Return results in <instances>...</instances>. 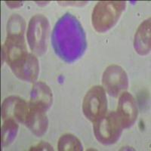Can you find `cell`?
Returning <instances> with one entry per match:
<instances>
[{"label":"cell","instance_id":"6da1fadb","mask_svg":"<svg viewBox=\"0 0 151 151\" xmlns=\"http://www.w3.org/2000/svg\"><path fill=\"white\" fill-rule=\"evenodd\" d=\"M52 44L62 60L72 62L79 58L86 48L85 32L77 19L66 14L57 23L52 34Z\"/></svg>","mask_w":151,"mask_h":151},{"label":"cell","instance_id":"5bb4252c","mask_svg":"<svg viewBox=\"0 0 151 151\" xmlns=\"http://www.w3.org/2000/svg\"><path fill=\"white\" fill-rule=\"evenodd\" d=\"M18 128V124L16 121L12 119L4 120L1 131V144L2 147H8L15 140Z\"/></svg>","mask_w":151,"mask_h":151},{"label":"cell","instance_id":"2e32d148","mask_svg":"<svg viewBox=\"0 0 151 151\" xmlns=\"http://www.w3.org/2000/svg\"><path fill=\"white\" fill-rule=\"evenodd\" d=\"M26 28L25 20L17 14H12L7 24L8 36H24Z\"/></svg>","mask_w":151,"mask_h":151},{"label":"cell","instance_id":"3957f363","mask_svg":"<svg viewBox=\"0 0 151 151\" xmlns=\"http://www.w3.org/2000/svg\"><path fill=\"white\" fill-rule=\"evenodd\" d=\"M93 123L95 138L104 145L115 144L122 133L123 127L116 112L106 113Z\"/></svg>","mask_w":151,"mask_h":151},{"label":"cell","instance_id":"277c9868","mask_svg":"<svg viewBox=\"0 0 151 151\" xmlns=\"http://www.w3.org/2000/svg\"><path fill=\"white\" fill-rule=\"evenodd\" d=\"M49 29L48 18L43 14H36L30 19L27 38L29 48L36 55H42L46 52Z\"/></svg>","mask_w":151,"mask_h":151},{"label":"cell","instance_id":"4fadbf2b","mask_svg":"<svg viewBox=\"0 0 151 151\" xmlns=\"http://www.w3.org/2000/svg\"><path fill=\"white\" fill-rule=\"evenodd\" d=\"M150 17L143 21L136 31L134 38V48L135 52L141 56L150 52Z\"/></svg>","mask_w":151,"mask_h":151},{"label":"cell","instance_id":"52a82bcc","mask_svg":"<svg viewBox=\"0 0 151 151\" xmlns=\"http://www.w3.org/2000/svg\"><path fill=\"white\" fill-rule=\"evenodd\" d=\"M9 67L16 77L29 83L36 82L40 73L39 60L32 53H27Z\"/></svg>","mask_w":151,"mask_h":151},{"label":"cell","instance_id":"30bf717a","mask_svg":"<svg viewBox=\"0 0 151 151\" xmlns=\"http://www.w3.org/2000/svg\"><path fill=\"white\" fill-rule=\"evenodd\" d=\"M2 62L5 60L9 66L28 53L24 36H7L2 46Z\"/></svg>","mask_w":151,"mask_h":151},{"label":"cell","instance_id":"ac0fdd59","mask_svg":"<svg viewBox=\"0 0 151 151\" xmlns=\"http://www.w3.org/2000/svg\"><path fill=\"white\" fill-rule=\"evenodd\" d=\"M6 5H8V7H9L10 9H18V8H21L23 5V2H14V1H6L5 2Z\"/></svg>","mask_w":151,"mask_h":151},{"label":"cell","instance_id":"9a60e30c","mask_svg":"<svg viewBox=\"0 0 151 151\" xmlns=\"http://www.w3.org/2000/svg\"><path fill=\"white\" fill-rule=\"evenodd\" d=\"M58 150L59 151H82L83 147L76 136L72 134H64L59 138Z\"/></svg>","mask_w":151,"mask_h":151},{"label":"cell","instance_id":"e0dca14e","mask_svg":"<svg viewBox=\"0 0 151 151\" xmlns=\"http://www.w3.org/2000/svg\"><path fill=\"white\" fill-rule=\"evenodd\" d=\"M29 150H42V151H45V150H54L53 147L48 142H45V141H41L40 143L37 144L35 146L29 148Z\"/></svg>","mask_w":151,"mask_h":151},{"label":"cell","instance_id":"5b68a950","mask_svg":"<svg viewBox=\"0 0 151 151\" xmlns=\"http://www.w3.org/2000/svg\"><path fill=\"white\" fill-rule=\"evenodd\" d=\"M107 110L106 91L102 86L91 88L84 97L83 112L85 116L91 122H94L103 116Z\"/></svg>","mask_w":151,"mask_h":151},{"label":"cell","instance_id":"8fae6325","mask_svg":"<svg viewBox=\"0 0 151 151\" xmlns=\"http://www.w3.org/2000/svg\"><path fill=\"white\" fill-rule=\"evenodd\" d=\"M45 112L29 104V111L24 124L33 134L38 137L42 136L48 130V119Z\"/></svg>","mask_w":151,"mask_h":151},{"label":"cell","instance_id":"7c38bea8","mask_svg":"<svg viewBox=\"0 0 151 151\" xmlns=\"http://www.w3.org/2000/svg\"><path fill=\"white\" fill-rule=\"evenodd\" d=\"M53 103V94L48 85L43 82H37L30 91L29 104L42 110H48Z\"/></svg>","mask_w":151,"mask_h":151},{"label":"cell","instance_id":"8992f818","mask_svg":"<svg viewBox=\"0 0 151 151\" xmlns=\"http://www.w3.org/2000/svg\"><path fill=\"white\" fill-rule=\"evenodd\" d=\"M102 84L105 91L116 98L129 88V77L123 68L112 64L105 69L102 76Z\"/></svg>","mask_w":151,"mask_h":151},{"label":"cell","instance_id":"7a4b0ae2","mask_svg":"<svg viewBox=\"0 0 151 151\" xmlns=\"http://www.w3.org/2000/svg\"><path fill=\"white\" fill-rule=\"evenodd\" d=\"M126 7L123 1H100L94 6L91 23L98 33H105L115 26Z\"/></svg>","mask_w":151,"mask_h":151},{"label":"cell","instance_id":"ba28073f","mask_svg":"<svg viewBox=\"0 0 151 151\" xmlns=\"http://www.w3.org/2000/svg\"><path fill=\"white\" fill-rule=\"evenodd\" d=\"M29 109V103L18 96H9L2 104V118L3 120L12 119L24 123Z\"/></svg>","mask_w":151,"mask_h":151},{"label":"cell","instance_id":"9c48e42d","mask_svg":"<svg viewBox=\"0 0 151 151\" xmlns=\"http://www.w3.org/2000/svg\"><path fill=\"white\" fill-rule=\"evenodd\" d=\"M116 113L123 129H129L134 125L137 120L138 110L137 102L132 94L124 91L119 95Z\"/></svg>","mask_w":151,"mask_h":151}]
</instances>
